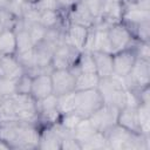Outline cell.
<instances>
[{
    "instance_id": "40",
    "label": "cell",
    "mask_w": 150,
    "mask_h": 150,
    "mask_svg": "<svg viewBox=\"0 0 150 150\" xmlns=\"http://www.w3.org/2000/svg\"><path fill=\"white\" fill-rule=\"evenodd\" d=\"M123 6H135L143 9H149V0H122Z\"/></svg>"
},
{
    "instance_id": "13",
    "label": "cell",
    "mask_w": 150,
    "mask_h": 150,
    "mask_svg": "<svg viewBox=\"0 0 150 150\" xmlns=\"http://www.w3.org/2000/svg\"><path fill=\"white\" fill-rule=\"evenodd\" d=\"M89 30H90V28L68 22L66 32H64L66 42L70 43L71 46H74L80 52H83L86 43H87V40H88Z\"/></svg>"
},
{
    "instance_id": "8",
    "label": "cell",
    "mask_w": 150,
    "mask_h": 150,
    "mask_svg": "<svg viewBox=\"0 0 150 150\" xmlns=\"http://www.w3.org/2000/svg\"><path fill=\"white\" fill-rule=\"evenodd\" d=\"M81 52L68 42L59 45L52 57L50 66L53 69H70L79 60Z\"/></svg>"
},
{
    "instance_id": "30",
    "label": "cell",
    "mask_w": 150,
    "mask_h": 150,
    "mask_svg": "<svg viewBox=\"0 0 150 150\" xmlns=\"http://www.w3.org/2000/svg\"><path fill=\"white\" fill-rule=\"evenodd\" d=\"M83 117H81L77 112H69V114H64V115H61V117H60V121H59V123L63 127V128H66L67 130H69V131H74V129L76 128V125L79 124V122L82 120Z\"/></svg>"
},
{
    "instance_id": "2",
    "label": "cell",
    "mask_w": 150,
    "mask_h": 150,
    "mask_svg": "<svg viewBox=\"0 0 150 150\" xmlns=\"http://www.w3.org/2000/svg\"><path fill=\"white\" fill-rule=\"evenodd\" d=\"M97 89L102 96L103 104L123 108L125 104V87L120 77L110 76L101 79Z\"/></svg>"
},
{
    "instance_id": "6",
    "label": "cell",
    "mask_w": 150,
    "mask_h": 150,
    "mask_svg": "<svg viewBox=\"0 0 150 150\" xmlns=\"http://www.w3.org/2000/svg\"><path fill=\"white\" fill-rule=\"evenodd\" d=\"M12 100L18 121L38 124L39 112L36 101L30 94H14Z\"/></svg>"
},
{
    "instance_id": "34",
    "label": "cell",
    "mask_w": 150,
    "mask_h": 150,
    "mask_svg": "<svg viewBox=\"0 0 150 150\" xmlns=\"http://www.w3.org/2000/svg\"><path fill=\"white\" fill-rule=\"evenodd\" d=\"M36 107H38V112L56 109L57 108V96L55 94H50L47 97H45L40 101H36Z\"/></svg>"
},
{
    "instance_id": "39",
    "label": "cell",
    "mask_w": 150,
    "mask_h": 150,
    "mask_svg": "<svg viewBox=\"0 0 150 150\" xmlns=\"http://www.w3.org/2000/svg\"><path fill=\"white\" fill-rule=\"evenodd\" d=\"M35 5L40 12H42V11H61L56 0H38V2H35Z\"/></svg>"
},
{
    "instance_id": "11",
    "label": "cell",
    "mask_w": 150,
    "mask_h": 150,
    "mask_svg": "<svg viewBox=\"0 0 150 150\" xmlns=\"http://www.w3.org/2000/svg\"><path fill=\"white\" fill-rule=\"evenodd\" d=\"M75 77L69 69H53L50 73L53 94L60 96L75 91Z\"/></svg>"
},
{
    "instance_id": "23",
    "label": "cell",
    "mask_w": 150,
    "mask_h": 150,
    "mask_svg": "<svg viewBox=\"0 0 150 150\" xmlns=\"http://www.w3.org/2000/svg\"><path fill=\"white\" fill-rule=\"evenodd\" d=\"M96 131H97V130H96L95 127L91 124L90 120H89L88 117H84V118H82V120L79 122V124L76 125V128H75L74 131H73V135H74L75 139H76V141L80 143V145H81V144L84 143L90 136H93Z\"/></svg>"
},
{
    "instance_id": "5",
    "label": "cell",
    "mask_w": 150,
    "mask_h": 150,
    "mask_svg": "<svg viewBox=\"0 0 150 150\" xmlns=\"http://www.w3.org/2000/svg\"><path fill=\"white\" fill-rule=\"evenodd\" d=\"M107 38L111 54L127 48H131L136 42V39L132 36L131 32L123 22H118L109 26L107 28Z\"/></svg>"
},
{
    "instance_id": "4",
    "label": "cell",
    "mask_w": 150,
    "mask_h": 150,
    "mask_svg": "<svg viewBox=\"0 0 150 150\" xmlns=\"http://www.w3.org/2000/svg\"><path fill=\"white\" fill-rule=\"evenodd\" d=\"M39 139L40 128L38 124L19 121L12 149H38Z\"/></svg>"
},
{
    "instance_id": "10",
    "label": "cell",
    "mask_w": 150,
    "mask_h": 150,
    "mask_svg": "<svg viewBox=\"0 0 150 150\" xmlns=\"http://www.w3.org/2000/svg\"><path fill=\"white\" fill-rule=\"evenodd\" d=\"M112 55V69H114V76L123 79L125 77L130 70L132 69L135 61L137 59L136 53L134 48H127L120 52H116Z\"/></svg>"
},
{
    "instance_id": "17",
    "label": "cell",
    "mask_w": 150,
    "mask_h": 150,
    "mask_svg": "<svg viewBox=\"0 0 150 150\" xmlns=\"http://www.w3.org/2000/svg\"><path fill=\"white\" fill-rule=\"evenodd\" d=\"M144 21H150V11L135 6H123L122 21L127 27L138 25Z\"/></svg>"
},
{
    "instance_id": "25",
    "label": "cell",
    "mask_w": 150,
    "mask_h": 150,
    "mask_svg": "<svg viewBox=\"0 0 150 150\" xmlns=\"http://www.w3.org/2000/svg\"><path fill=\"white\" fill-rule=\"evenodd\" d=\"M15 35H16V54L28 52V50L34 48L29 32L26 28H21V29L15 30Z\"/></svg>"
},
{
    "instance_id": "28",
    "label": "cell",
    "mask_w": 150,
    "mask_h": 150,
    "mask_svg": "<svg viewBox=\"0 0 150 150\" xmlns=\"http://www.w3.org/2000/svg\"><path fill=\"white\" fill-rule=\"evenodd\" d=\"M128 28L131 32L132 36L137 41L149 42V40H150V21H144V22H141L138 25H135V26H131Z\"/></svg>"
},
{
    "instance_id": "20",
    "label": "cell",
    "mask_w": 150,
    "mask_h": 150,
    "mask_svg": "<svg viewBox=\"0 0 150 150\" xmlns=\"http://www.w3.org/2000/svg\"><path fill=\"white\" fill-rule=\"evenodd\" d=\"M39 23L46 29L63 28V16L62 11H42L40 13Z\"/></svg>"
},
{
    "instance_id": "26",
    "label": "cell",
    "mask_w": 150,
    "mask_h": 150,
    "mask_svg": "<svg viewBox=\"0 0 150 150\" xmlns=\"http://www.w3.org/2000/svg\"><path fill=\"white\" fill-rule=\"evenodd\" d=\"M82 149H90V150H96V149H108V143L105 135L103 132L96 131L93 136H90L84 143L81 144V150Z\"/></svg>"
},
{
    "instance_id": "24",
    "label": "cell",
    "mask_w": 150,
    "mask_h": 150,
    "mask_svg": "<svg viewBox=\"0 0 150 150\" xmlns=\"http://www.w3.org/2000/svg\"><path fill=\"white\" fill-rule=\"evenodd\" d=\"M141 134L150 137V105L149 103H139L136 108Z\"/></svg>"
},
{
    "instance_id": "22",
    "label": "cell",
    "mask_w": 150,
    "mask_h": 150,
    "mask_svg": "<svg viewBox=\"0 0 150 150\" xmlns=\"http://www.w3.org/2000/svg\"><path fill=\"white\" fill-rule=\"evenodd\" d=\"M100 80L101 79L96 73H80L75 77V91L95 89L97 88Z\"/></svg>"
},
{
    "instance_id": "12",
    "label": "cell",
    "mask_w": 150,
    "mask_h": 150,
    "mask_svg": "<svg viewBox=\"0 0 150 150\" xmlns=\"http://www.w3.org/2000/svg\"><path fill=\"white\" fill-rule=\"evenodd\" d=\"M67 18L69 23L80 25L87 28H93L96 22V19L94 18V15L90 13V11L82 0L70 11L67 12Z\"/></svg>"
},
{
    "instance_id": "16",
    "label": "cell",
    "mask_w": 150,
    "mask_h": 150,
    "mask_svg": "<svg viewBox=\"0 0 150 150\" xmlns=\"http://www.w3.org/2000/svg\"><path fill=\"white\" fill-rule=\"evenodd\" d=\"M91 54H93L94 62H95L96 74L100 76V79H105V77L112 76L114 75L112 55L110 53L100 52V50H93Z\"/></svg>"
},
{
    "instance_id": "33",
    "label": "cell",
    "mask_w": 150,
    "mask_h": 150,
    "mask_svg": "<svg viewBox=\"0 0 150 150\" xmlns=\"http://www.w3.org/2000/svg\"><path fill=\"white\" fill-rule=\"evenodd\" d=\"M18 61L21 63V66L25 68V71L36 64V60H35V54H34V48L28 50V52H23V53H19L15 54Z\"/></svg>"
},
{
    "instance_id": "32",
    "label": "cell",
    "mask_w": 150,
    "mask_h": 150,
    "mask_svg": "<svg viewBox=\"0 0 150 150\" xmlns=\"http://www.w3.org/2000/svg\"><path fill=\"white\" fill-rule=\"evenodd\" d=\"M33 77L28 74H22L15 81V94H30Z\"/></svg>"
},
{
    "instance_id": "37",
    "label": "cell",
    "mask_w": 150,
    "mask_h": 150,
    "mask_svg": "<svg viewBox=\"0 0 150 150\" xmlns=\"http://www.w3.org/2000/svg\"><path fill=\"white\" fill-rule=\"evenodd\" d=\"M82 1L86 4V6L90 11V13L94 15V18L97 20L103 7V0H82Z\"/></svg>"
},
{
    "instance_id": "1",
    "label": "cell",
    "mask_w": 150,
    "mask_h": 150,
    "mask_svg": "<svg viewBox=\"0 0 150 150\" xmlns=\"http://www.w3.org/2000/svg\"><path fill=\"white\" fill-rule=\"evenodd\" d=\"M108 149L116 150H138L149 149V138L142 134L132 132L118 124L111 127L105 134Z\"/></svg>"
},
{
    "instance_id": "15",
    "label": "cell",
    "mask_w": 150,
    "mask_h": 150,
    "mask_svg": "<svg viewBox=\"0 0 150 150\" xmlns=\"http://www.w3.org/2000/svg\"><path fill=\"white\" fill-rule=\"evenodd\" d=\"M53 94V84L50 74H40L33 77L30 95L35 101H40L48 95Z\"/></svg>"
},
{
    "instance_id": "3",
    "label": "cell",
    "mask_w": 150,
    "mask_h": 150,
    "mask_svg": "<svg viewBox=\"0 0 150 150\" xmlns=\"http://www.w3.org/2000/svg\"><path fill=\"white\" fill-rule=\"evenodd\" d=\"M75 112L81 117H89L94 111L103 105L102 96L97 88L88 90H77L74 94Z\"/></svg>"
},
{
    "instance_id": "18",
    "label": "cell",
    "mask_w": 150,
    "mask_h": 150,
    "mask_svg": "<svg viewBox=\"0 0 150 150\" xmlns=\"http://www.w3.org/2000/svg\"><path fill=\"white\" fill-rule=\"evenodd\" d=\"M137 108V107H136ZM134 107H123L120 109L118 117H117V124L132 131L141 134L138 118H137V111Z\"/></svg>"
},
{
    "instance_id": "42",
    "label": "cell",
    "mask_w": 150,
    "mask_h": 150,
    "mask_svg": "<svg viewBox=\"0 0 150 150\" xmlns=\"http://www.w3.org/2000/svg\"><path fill=\"white\" fill-rule=\"evenodd\" d=\"M11 145L8 143H6L4 139L0 138V150H11Z\"/></svg>"
},
{
    "instance_id": "31",
    "label": "cell",
    "mask_w": 150,
    "mask_h": 150,
    "mask_svg": "<svg viewBox=\"0 0 150 150\" xmlns=\"http://www.w3.org/2000/svg\"><path fill=\"white\" fill-rule=\"evenodd\" d=\"M26 29L29 32V35H30V39H32L34 46H36L38 43H40L41 41H43L45 35H46V32H47V29L42 25H40L39 22H35V23L29 25Z\"/></svg>"
},
{
    "instance_id": "19",
    "label": "cell",
    "mask_w": 150,
    "mask_h": 150,
    "mask_svg": "<svg viewBox=\"0 0 150 150\" xmlns=\"http://www.w3.org/2000/svg\"><path fill=\"white\" fill-rule=\"evenodd\" d=\"M57 46L54 43H50L46 40L41 41L36 46H34V54H35V60L36 64L39 67H48L50 66L53 53Z\"/></svg>"
},
{
    "instance_id": "27",
    "label": "cell",
    "mask_w": 150,
    "mask_h": 150,
    "mask_svg": "<svg viewBox=\"0 0 150 150\" xmlns=\"http://www.w3.org/2000/svg\"><path fill=\"white\" fill-rule=\"evenodd\" d=\"M74 94H75V91H71V93L57 96V110L60 111L61 115L75 111Z\"/></svg>"
},
{
    "instance_id": "38",
    "label": "cell",
    "mask_w": 150,
    "mask_h": 150,
    "mask_svg": "<svg viewBox=\"0 0 150 150\" xmlns=\"http://www.w3.org/2000/svg\"><path fill=\"white\" fill-rule=\"evenodd\" d=\"M81 150V145L80 143L75 139L74 135L70 134L66 137L62 138V142H61V150Z\"/></svg>"
},
{
    "instance_id": "21",
    "label": "cell",
    "mask_w": 150,
    "mask_h": 150,
    "mask_svg": "<svg viewBox=\"0 0 150 150\" xmlns=\"http://www.w3.org/2000/svg\"><path fill=\"white\" fill-rule=\"evenodd\" d=\"M0 54L1 55L16 54V35L13 29H5L0 35Z\"/></svg>"
},
{
    "instance_id": "29",
    "label": "cell",
    "mask_w": 150,
    "mask_h": 150,
    "mask_svg": "<svg viewBox=\"0 0 150 150\" xmlns=\"http://www.w3.org/2000/svg\"><path fill=\"white\" fill-rule=\"evenodd\" d=\"M7 121H18L12 96L5 98L0 104V122H7Z\"/></svg>"
},
{
    "instance_id": "43",
    "label": "cell",
    "mask_w": 150,
    "mask_h": 150,
    "mask_svg": "<svg viewBox=\"0 0 150 150\" xmlns=\"http://www.w3.org/2000/svg\"><path fill=\"white\" fill-rule=\"evenodd\" d=\"M12 0H0V9H6Z\"/></svg>"
},
{
    "instance_id": "44",
    "label": "cell",
    "mask_w": 150,
    "mask_h": 150,
    "mask_svg": "<svg viewBox=\"0 0 150 150\" xmlns=\"http://www.w3.org/2000/svg\"><path fill=\"white\" fill-rule=\"evenodd\" d=\"M21 2H30V4H35L38 2V0H20Z\"/></svg>"
},
{
    "instance_id": "46",
    "label": "cell",
    "mask_w": 150,
    "mask_h": 150,
    "mask_svg": "<svg viewBox=\"0 0 150 150\" xmlns=\"http://www.w3.org/2000/svg\"><path fill=\"white\" fill-rule=\"evenodd\" d=\"M0 59H1V54H0Z\"/></svg>"
},
{
    "instance_id": "14",
    "label": "cell",
    "mask_w": 150,
    "mask_h": 150,
    "mask_svg": "<svg viewBox=\"0 0 150 150\" xmlns=\"http://www.w3.org/2000/svg\"><path fill=\"white\" fill-rule=\"evenodd\" d=\"M25 74V68L18 61L15 55H1L0 59V77L16 80Z\"/></svg>"
},
{
    "instance_id": "7",
    "label": "cell",
    "mask_w": 150,
    "mask_h": 150,
    "mask_svg": "<svg viewBox=\"0 0 150 150\" xmlns=\"http://www.w3.org/2000/svg\"><path fill=\"white\" fill-rule=\"evenodd\" d=\"M127 89H139L150 83V61L136 59L130 73L121 79Z\"/></svg>"
},
{
    "instance_id": "9",
    "label": "cell",
    "mask_w": 150,
    "mask_h": 150,
    "mask_svg": "<svg viewBox=\"0 0 150 150\" xmlns=\"http://www.w3.org/2000/svg\"><path fill=\"white\" fill-rule=\"evenodd\" d=\"M118 112H120V108L103 104L96 111H94L88 118L90 120L91 124L95 127L97 131L105 134L111 127L117 124Z\"/></svg>"
},
{
    "instance_id": "45",
    "label": "cell",
    "mask_w": 150,
    "mask_h": 150,
    "mask_svg": "<svg viewBox=\"0 0 150 150\" xmlns=\"http://www.w3.org/2000/svg\"><path fill=\"white\" fill-rule=\"evenodd\" d=\"M4 30H5V28H4V27H2L1 25H0V35L2 34V32H4Z\"/></svg>"
},
{
    "instance_id": "35",
    "label": "cell",
    "mask_w": 150,
    "mask_h": 150,
    "mask_svg": "<svg viewBox=\"0 0 150 150\" xmlns=\"http://www.w3.org/2000/svg\"><path fill=\"white\" fill-rule=\"evenodd\" d=\"M15 81L16 80L0 77V95L4 98L11 97L15 94Z\"/></svg>"
},
{
    "instance_id": "41",
    "label": "cell",
    "mask_w": 150,
    "mask_h": 150,
    "mask_svg": "<svg viewBox=\"0 0 150 150\" xmlns=\"http://www.w3.org/2000/svg\"><path fill=\"white\" fill-rule=\"evenodd\" d=\"M80 1H81V0H56V2H57V5H59L60 9H61V11H66V12L70 11V9H71L74 6H76Z\"/></svg>"
},
{
    "instance_id": "36",
    "label": "cell",
    "mask_w": 150,
    "mask_h": 150,
    "mask_svg": "<svg viewBox=\"0 0 150 150\" xmlns=\"http://www.w3.org/2000/svg\"><path fill=\"white\" fill-rule=\"evenodd\" d=\"M149 42H142V41H137L134 43L132 48L136 53V56L138 59H143L146 61H150V47H149Z\"/></svg>"
}]
</instances>
